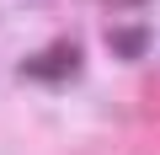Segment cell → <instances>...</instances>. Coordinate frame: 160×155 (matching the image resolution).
Listing matches in <instances>:
<instances>
[{"mask_svg":"<svg viewBox=\"0 0 160 155\" xmlns=\"http://www.w3.org/2000/svg\"><path fill=\"white\" fill-rule=\"evenodd\" d=\"M22 75L27 80H43V86H59V80H75L80 75V43H53V48H43V54H32L27 64H22Z\"/></svg>","mask_w":160,"mask_h":155,"instance_id":"obj_1","label":"cell"},{"mask_svg":"<svg viewBox=\"0 0 160 155\" xmlns=\"http://www.w3.org/2000/svg\"><path fill=\"white\" fill-rule=\"evenodd\" d=\"M107 48H112L118 59H144V48H149V32H144V27H118V32L107 38Z\"/></svg>","mask_w":160,"mask_h":155,"instance_id":"obj_2","label":"cell"}]
</instances>
